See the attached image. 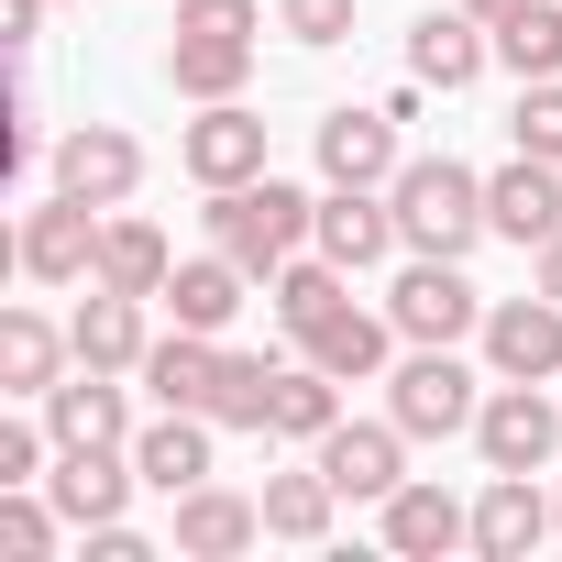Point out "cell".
<instances>
[{"label":"cell","mask_w":562,"mask_h":562,"mask_svg":"<svg viewBox=\"0 0 562 562\" xmlns=\"http://www.w3.org/2000/svg\"><path fill=\"white\" fill-rule=\"evenodd\" d=\"M386 210H397V243L408 254H474L496 221H485V177L474 166H452V155H408L397 177H386Z\"/></svg>","instance_id":"6da1fadb"},{"label":"cell","mask_w":562,"mask_h":562,"mask_svg":"<svg viewBox=\"0 0 562 562\" xmlns=\"http://www.w3.org/2000/svg\"><path fill=\"white\" fill-rule=\"evenodd\" d=\"M310 232H321V199L310 188H288V177H243V188H210V243L243 265V276H276L288 254H310Z\"/></svg>","instance_id":"7a4b0ae2"},{"label":"cell","mask_w":562,"mask_h":562,"mask_svg":"<svg viewBox=\"0 0 562 562\" xmlns=\"http://www.w3.org/2000/svg\"><path fill=\"white\" fill-rule=\"evenodd\" d=\"M474 375H463V353L452 342H408V364L386 375V419L408 430V441H452V430H474Z\"/></svg>","instance_id":"3957f363"},{"label":"cell","mask_w":562,"mask_h":562,"mask_svg":"<svg viewBox=\"0 0 562 562\" xmlns=\"http://www.w3.org/2000/svg\"><path fill=\"white\" fill-rule=\"evenodd\" d=\"M386 321H397V342H463V331H485V299L463 288L452 254H408V276L386 288Z\"/></svg>","instance_id":"277c9868"},{"label":"cell","mask_w":562,"mask_h":562,"mask_svg":"<svg viewBox=\"0 0 562 562\" xmlns=\"http://www.w3.org/2000/svg\"><path fill=\"white\" fill-rule=\"evenodd\" d=\"M474 452H485V474H540V463L562 452V408H551L540 386L496 375V397L474 408Z\"/></svg>","instance_id":"5b68a950"},{"label":"cell","mask_w":562,"mask_h":562,"mask_svg":"<svg viewBox=\"0 0 562 562\" xmlns=\"http://www.w3.org/2000/svg\"><path fill=\"white\" fill-rule=\"evenodd\" d=\"M310 452H321V474H331L353 507H386V496L408 485V430H397V419H331Z\"/></svg>","instance_id":"8992f818"},{"label":"cell","mask_w":562,"mask_h":562,"mask_svg":"<svg viewBox=\"0 0 562 562\" xmlns=\"http://www.w3.org/2000/svg\"><path fill=\"white\" fill-rule=\"evenodd\" d=\"M12 254H23L34 288H89V276H100V210L56 188V199L23 221V243H12Z\"/></svg>","instance_id":"52a82bcc"},{"label":"cell","mask_w":562,"mask_h":562,"mask_svg":"<svg viewBox=\"0 0 562 562\" xmlns=\"http://www.w3.org/2000/svg\"><path fill=\"white\" fill-rule=\"evenodd\" d=\"M485 364L518 375V386H551L562 375V299H485Z\"/></svg>","instance_id":"ba28073f"},{"label":"cell","mask_w":562,"mask_h":562,"mask_svg":"<svg viewBox=\"0 0 562 562\" xmlns=\"http://www.w3.org/2000/svg\"><path fill=\"white\" fill-rule=\"evenodd\" d=\"M177 166L199 188H243V177H265V122L243 100H199V122L177 133Z\"/></svg>","instance_id":"9c48e42d"},{"label":"cell","mask_w":562,"mask_h":562,"mask_svg":"<svg viewBox=\"0 0 562 562\" xmlns=\"http://www.w3.org/2000/svg\"><path fill=\"white\" fill-rule=\"evenodd\" d=\"M56 188L89 199V210H122V199L144 188V144H133L122 122H78V133L56 144Z\"/></svg>","instance_id":"30bf717a"},{"label":"cell","mask_w":562,"mask_h":562,"mask_svg":"<svg viewBox=\"0 0 562 562\" xmlns=\"http://www.w3.org/2000/svg\"><path fill=\"white\" fill-rule=\"evenodd\" d=\"M45 430H56V452H111V441H133V408L100 364H78V375L45 386Z\"/></svg>","instance_id":"8fae6325"},{"label":"cell","mask_w":562,"mask_h":562,"mask_svg":"<svg viewBox=\"0 0 562 562\" xmlns=\"http://www.w3.org/2000/svg\"><path fill=\"white\" fill-rule=\"evenodd\" d=\"M133 485H144L133 441H111V452H56V474H45V496L67 507V529H100V518H122V507H133Z\"/></svg>","instance_id":"7c38bea8"},{"label":"cell","mask_w":562,"mask_h":562,"mask_svg":"<svg viewBox=\"0 0 562 562\" xmlns=\"http://www.w3.org/2000/svg\"><path fill=\"white\" fill-rule=\"evenodd\" d=\"M551 529H562V507H551L529 474H496V485L474 496V551H485V562H529Z\"/></svg>","instance_id":"4fadbf2b"},{"label":"cell","mask_w":562,"mask_h":562,"mask_svg":"<svg viewBox=\"0 0 562 562\" xmlns=\"http://www.w3.org/2000/svg\"><path fill=\"white\" fill-rule=\"evenodd\" d=\"M408 155H397V111H331L321 122V177L331 188H386Z\"/></svg>","instance_id":"5bb4252c"},{"label":"cell","mask_w":562,"mask_h":562,"mask_svg":"<svg viewBox=\"0 0 562 562\" xmlns=\"http://www.w3.org/2000/svg\"><path fill=\"white\" fill-rule=\"evenodd\" d=\"M342 276H364V265H386L397 254V210H386V188H331L321 199V232H310Z\"/></svg>","instance_id":"9a60e30c"},{"label":"cell","mask_w":562,"mask_h":562,"mask_svg":"<svg viewBox=\"0 0 562 562\" xmlns=\"http://www.w3.org/2000/svg\"><path fill=\"white\" fill-rule=\"evenodd\" d=\"M265 540V496H232V485H188L177 496V551L188 562H232Z\"/></svg>","instance_id":"2e32d148"},{"label":"cell","mask_w":562,"mask_h":562,"mask_svg":"<svg viewBox=\"0 0 562 562\" xmlns=\"http://www.w3.org/2000/svg\"><path fill=\"white\" fill-rule=\"evenodd\" d=\"M485 221H496L507 243H529V254H540V243L562 232V166H540V155L496 166V177H485Z\"/></svg>","instance_id":"e0dca14e"},{"label":"cell","mask_w":562,"mask_h":562,"mask_svg":"<svg viewBox=\"0 0 562 562\" xmlns=\"http://www.w3.org/2000/svg\"><path fill=\"white\" fill-rule=\"evenodd\" d=\"M485 56H496V34L463 12V0H452V12H419V34H408L419 89H474V78H485Z\"/></svg>","instance_id":"ac0fdd59"},{"label":"cell","mask_w":562,"mask_h":562,"mask_svg":"<svg viewBox=\"0 0 562 562\" xmlns=\"http://www.w3.org/2000/svg\"><path fill=\"white\" fill-rule=\"evenodd\" d=\"M67 342H78V364H100V375H144V299H122V288H89L78 299V321H67Z\"/></svg>","instance_id":"d6986e66"},{"label":"cell","mask_w":562,"mask_h":562,"mask_svg":"<svg viewBox=\"0 0 562 562\" xmlns=\"http://www.w3.org/2000/svg\"><path fill=\"white\" fill-rule=\"evenodd\" d=\"M221 331H166L155 353H144V386H155V408H199L210 419V397H221Z\"/></svg>","instance_id":"ffe728a7"},{"label":"cell","mask_w":562,"mask_h":562,"mask_svg":"<svg viewBox=\"0 0 562 562\" xmlns=\"http://www.w3.org/2000/svg\"><path fill=\"white\" fill-rule=\"evenodd\" d=\"M166 276H177L166 232H155V221H133V210H111V221H100V276H89V288H122V299H166Z\"/></svg>","instance_id":"44dd1931"},{"label":"cell","mask_w":562,"mask_h":562,"mask_svg":"<svg viewBox=\"0 0 562 562\" xmlns=\"http://www.w3.org/2000/svg\"><path fill=\"white\" fill-rule=\"evenodd\" d=\"M243 78H254V34H177L166 45L177 100H243Z\"/></svg>","instance_id":"7402d4cb"},{"label":"cell","mask_w":562,"mask_h":562,"mask_svg":"<svg viewBox=\"0 0 562 562\" xmlns=\"http://www.w3.org/2000/svg\"><path fill=\"white\" fill-rule=\"evenodd\" d=\"M299 353H310V364H331L342 386H364V375H386V353H397V321H375V310H353V299H342L321 331H299Z\"/></svg>","instance_id":"603a6c76"},{"label":"cell","mask_w":562,"mask_h":562,"mask_svg":"<svg viewBox=\"0 0 562 562\" xmlns=\"http://www.w3.org/2000/svg\"><path fill=\"white\" fill-rule=\"evenodd\" d=\"M133 463H144V485H155V496L210 485V419H199V408H166L155 430H133Z\"/></svg>","instance_id":"cb8c5ba5"},{"label":"cell","mask_w":562,"mask_h":562,"mask_svg":"<svg viewBox=\"0 0 562 562\" xmlns=\"http://www.w3.org/2000/svg\"><path fill=\"white\" fill-rule=\"evenodd\" d=\"M463 540H474V507H452L441 485H397V496H386V551L441 562V551H463Z\"/></svg>","instance_id":"d4e9b609"},{"label":"cell","mask_w":562,"mask_h":562,"mask_svg":"<svg viewBox=\"0 0 562 562\" xmlns=\"http://www.w3.org/2000/svg\"><path fill=\"white\" fill-rule=\"evenodd\" d=\"M243 288L254 276L210 243V254H188L177 276H166V310H177V331H232V310H243Z\"/></svg>","instance_id":"484cf974"},{"label":"cell","mask_w":562,"mask_h":562,"mask_svg":"<svg viewBox=\"0 0 562 562\" xmlns=\"http://www.w3.org/2000/svg\"><path fill=\"white\" fill-rule=\"evenodd\" d=\"M67 331L45 321V310H12V321H0V386H12V397H45L56 375H67Z\"/></svg>","instance_id":"4316f807"},{"label":"cell","mask_w":562,"mask_h":562,"mask_svg":"<svg viewBox=\"0 0 562 562\" xmlns=\"http://www.w3.org/2000/svg\"><path fill=\"white\" fill-rule=\"evenodd\" d=\"M331 507L342 485L310 463V474H265V540H331Z\"/></svg>","instance_id":"83f0119b"},{"label":"cell","mask_w":562,"mask_h":562,"mask_svg":"<svg viewBox=\"0 0 562 562\" xmlns=\"http://www.w3.org/2000/svg\"><path fill=\"white\" fill-rule=\"evenodd\" d=\"M331 419H342V375L331 364H288L276 375V419H265L276 441H321Z\"/></svg>","instance_id":"f1b7e54d"},{"label":"cell","mask_w":562,"mask_h":562,"mask_svg":"<svg viewBox=\"0 0 562 562\" xmlns=\"http://www.w3.org/2000/svg\"><path fill=\"white\" fill-rule=\"evenodd\" d=\"M342 310V265L310 243V254H288V265H276V321H288V331H321Z\"/></svg>","instance_id":"f546056e"},{"label":"cell","mask_w":562,"mask_h":562,"mask_svg":"<svg viewBox=\"0 0 562 562\" xmlns=\"http://www.w3.org/2000/svg\"><path fill=\"white\" fill-rule=\"evenodd\" d=\"M496 67H518V78H562V0H518V12L496 23Z\"/></svg>","instance_id":"4dcf8cb0"},{"label":"cell","mask_w":562,"mask_h":562,"mask_svg":"<svg viewBox=\"0 0 562 562\" xmlns=\"http://www.w3.org/2000/svg\"><path fill=\"white\" fill-rule=\"evenodd\" d=\"M276 375H288V364L232 353V364H221V397H210V419H221V430H265V419H276Z\"/></svg>","instance_id":"1f68e13d"},{"label":"cell","mask_w":562,"mask_h":562,"mask_svg":"<svg viewBox=\"0 0 562 562\" xmlns=\"http://www.w3.org/2000/svg\"><path fill=\"white\" fill-rule=\"evenodd\" d=\"M56 496H34V485H0V551L12 562H56Z\"/></svg>","instance_id":"d6a6232c"},{"label":"cell","mask_w":562,"mask_h":562,"mask_svg":"<svg viewBox=\"0 0 562 562\" xmlns=\"http://www.w3.org/2000/svg\"><path fill=\"white\" fill-rule=\"evenodd\" d=\"M507 133H518V155L562 166V78H518V111H507Z\"/></svg>","instance_id":"836d02e7"},{"label":"cell","mask_w":562,"mask_h":562,"mask_svg":"<svg viewBox=\"0 0 562 562\" xmlns=\"http://www.w3.org/2000/svg\"><path fill=\"white\" fill-rule=\"evenodd\" d=\"M276 34H299V45H342V34H353V0H276Z\"/></svg>","instance_id":"e575fe53"},{"label":"cell","mask_w":562,"mask_h":562,"mask_svg":"<svg viewBox=\"0 0 562 562\" xmlns=\"http://www.w3.org/2000/svg\"><path fill=\"white\" fill-rule=\"evenodd\" d=\"M254 0H177V34H254Z\"/></svg>","instance_id":"d590c367"},{"label":"cell","mask_w":562,"mask_h":562,"mask_svg":"<svg viewBox=\"0 0 562 562\" xmlns=\"http://www.w3.org/2000/svg\"><path fill=\"white\" fill-rule=\"evenodd\" d=\"M34 23H45V0H0V45H34Z\"/></svg>","instance_id":"8d00e7d4"},{"label":"cell","mask_w":562,"mask_h":562,"mask_svg":"<svg viewBox=\"0 0 562 562\" xmlns=\"http://www.w3.org/2000/svg\"><path fill=\"white\" fill-rule=\"evenodd\" d=\"M529 288H540V299H562V232L540 243V276H529Z\"/></svg>","instance_id":"74e56055"},{"label":"cell","mask_w":562,"mask_h":562,"mask_svg":"<svg viewBox=\"0 0 562 562\" xmlns=\"http://www.w3.org/2000/svg\"><path fill=\"white\" fill-rule=\"evenodd\" d=\"M463 12H474V23H485V34H496V23H507V12H518V0H463Z\"/></svg>","instance_id":"f35d334b"}]
</instances>
